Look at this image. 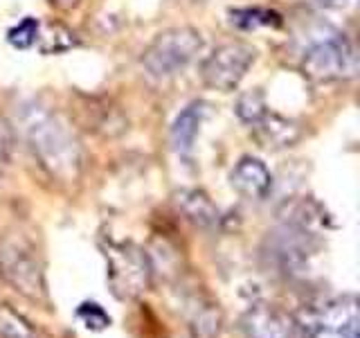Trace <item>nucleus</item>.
Segmentation results:
<instances>
[{"label":"nucleus","mask_w":360,"mask_h":338,"mask_svg":"<svg viewBox=\"0 0 360 338\" xmlns=\"http://www.w3.org/2000/svg\"><path fill=\"white\" fill-rule=\"evenodd\" d=\"M104 255L108 262V282L117 298H135L149 289L151 266L140 246L131 242H108Z\"/></svg>","instance_id":"4"},{"label":"nucleus","mask_w":360,"mask_h":338,"mask_svg":"<svg viewBox=\"0 0 360 338\" xmlns=\"http://www.w3.org/2000/svg\"><path fill=\"white\" fill-rule=\"evenodd\" d=\"M257 59V50L243 41L223 43L217 50H212L200 65L202 84L219 93H232L239 88L243 77L250 70V65Z\"/></svg>","instance_id":"5"},{"label":"nucleus","mask_w":360,"mask_h":338,"mask_svg":"<svg viewBox=\"0 0 360 338\" xmlns=\"http://www.w3.org/2000/svg\"><path fill=\"white\" fill-rule=\"evenodd\" d=\"M202 120H205V106L200 101H194V104H189L187 108L178 113V118L172 124V144L178 154L191 151V146H194L198 138Z\"/></svg>","instance_id":"13"},{"label":"nucleus","mask_w":360,"mask_h":338,"mask_svg":"<svg viewBox=\"0 0 360 338\" xmlns=\"http://www.w3.org/2000/svg\"><path fill=\"white\" fill-rule=\"evenodd\" d=\"M11 142H14V135L5 120H0V172H3L5 163L9 161V151H11Z\"/></svg>","instance_id":"20"},{"label":"nucleus","mask_w":360,"mask_h":338,"mask_svg":"<svg viewBox=\"0 0 360 338\" xmlns=\"http://www.w3.org/2000/svg\"><path fill=\"white\" fill-rule=\"evenodd\" d=\"M230 23L239 30L279 27L281 16L277 11L262 9V7H243V9H230Z\"/></svg>","instance_id":"15"},{"label":"nucleus","mask_w":360,"mask_h":338,"mask_svg":"<svg viewBox=\"0 0 360 338\" xmlns=\"http://www.w3.org/2000/svg\"><path fill=\"white\" fill-rule=\"evenodd\" d=\"M77 315L84 320V325L88 327V330H95V332L106 330V327L110 325V318L106 315V311L95 302H84L82 307H79Z\"/></svg>","instance_id":"19"},{"label":"nucleus","mask_w":360,"mask_h":338,"mask_svg":"<svg viewBox=\"0 0 360 338\" xmlns=\"http://www.w3.org/2000/svg\"><path fill=\"white\" fill-rule=\"evenodd\" d=\"M302 70L313 82H340L356 75V54L342 34L315 41L304 52Z\"/></svg>","instance_id":"6"},{"label":"nucleus","mask_w":360,"mask_h":338,"mask_svg":"<svg viewBox=\"0 0 360 338\" xmlns=\"http://www.w3.org/2000/svg\"><path fill=\"white\" fill-rule=\"evenodd\" d=\"M200 3H205V0H200Z\"/></svg>","instance_id":"22"},{"label":"nucleus","mask_w":360,"mask_h":338,"mask_svg":"<svg viewBox=\"0 0 360 338\" xmlns=\"http://www.w3.org/2000/svg\"><path fill=\"white\" fill-rule=\"evenodd\" d=\"M39 27L41 23L34 16H25L20 23H16L14 27L7 32V41L11 48L16 50H30L34 43L39 39Z\"/></svg>","instance_id":"17"},{"label":"nucleus","mask_w":360,"mask_h":338,"mask_svg":"<svg viewBox=\"0 0 360 338\" xmlns=\"http://www.w3.org/2000/svg\"><path fill=\"white\" fill-rule=\"evenodd\" d=\"M32 325L7 304H0V338H34Z\"/></svg>","instance_id":"16"},{"label":"nucleus","mask_w":360,"mask_h":338,"mask_svg":"<svg viewBox=\"0 0 360 338\" xmlns=\"http://www.w3.org/2000/svg\"><path fill=\"white\" fill-rule=\"evenodd\" d=\"M174 206L187 221L198 225V228H214L221 219L219 208L214 206L212 199L205 192L194 187H183L174 192Z\"/></svg>","instance_id":"12"},{"label":"nucleus","mask_w":360,"mask_h":338,"mask_svg":"<svg viewBox=\"0 0 360 338\" xmlns=\"http://www.w3.org/2000/svg\"><path fill=\"white\" fill-rule=\"evenodd\" d=\"M252 135L255 140L264 146V149H288V146L297 144L304 135V129L297 120H290L279 115V113L266 111L262 120H257L252 124Z\"/></svg>","instance_id":"9"},{"label":"nucleus","mask_w":360,"mask_h":338,"mask_svg":"<svg viewBox=\"0 0 360 338\" xmlns=\"http://www.w3.org/2000/svg\"><path fill=\"white\" fill-rule=\"evenodd\" d=\"M34 45L41 50V54H61L75 45V34L61 23L50 20L39 27V39Z\"/></svg>","instance_id":"14"},{"label":"nucleus","mask_w":360,"mask_h":338,"mask_svg":"<svg viewBox=\"0 0 360 338\" xmlns=\"http://www.w3.org/2000/svg\"><path fill=\"white\" fill-rule=\"evenodd\" d=\"M266 99H264V93L259 88L255 90H248L239 97L236 101V115H239L241 122L245 124H255L257 120H262V115L266 113Z\"/></svg>","instance_id":"18"},{"label":"nucleus","mask_w":360,"mask_h":338,"mask_svg":"<svg viewBox=\"0 0 360 338\" xmlns=\"http://www.w3.org/2000/svg\"><path fill=\"white\" fill-rule=\"evenodd\" d=\"M315 251H318V244H315L313 232L290 223H284V228L270 239V253L281 266L290 270H302L313 259Z\"/></svg>","instance_id":"7"},{"label":"nucleus","mask_w":360,"mask_h":338,"mask_svg":"<svg viewBox=\"0 0 360 338\" xmlns=\"http://www.w3.org/2000/svg\"><path fill=\"white\" fill-rule=\"evenodd\" d=\"M243 330L248 338H292L295 323L273 304H255L243 315Z\"/></svg>","instance_id":"10"},{"label":"nucleus","mask_w":360,"mask_h":338,"mask_svg":"<svg viewBox=\"0 0 360 338\" xmlns=\"http://www.w3.org/2000/svg\"><path fill=\"white\" fill-rule=\"evenodd\" d=\"M22 127L43 172L59 185H75L82 176L84 151L70 124L56 113L34 106L22 118Z\"/></svg>","instance_id":"1"},{"label":"nucleus","mask_w":360,"mask_h":338,"mask_svg":"<svg viewBox=\"0 0 360 338\" xmlns=\"http://www.w3.org/2000/svg\"><path fill=\"white\" fill-rule=\"evenodd\" d=\"M313 338H360L358 300L345 296L326 304L313 325Z\"/></svg>","instance_id":"8"},{"label":"nucleus","mask_w":360,"mask_h":338,"mask_svg":"<svg viewBox=\"0 0 360 338\" xmlns=\"http://www.w3.org/2000/svg\"><path fill=\"white\" fill-rule=\"evenodd\" d=\"M0 277L34 302L48 300L43 262L37 246L25 234L14 232L0 237Z\"/></svg>","instance_id":"2"},{"label":"nucleus","mask_w":360,"mask_h":338,"mask_svg":"<svg viewBox=\"0 0 360 338\" xmlns=\"http://www.w3.org/2000/svg\"><path fill=\"white\" fill-rule=\"evenodd\" d=\"M202 48L200 32L194 27H169L146 45L140 63L146 73L155 79H167L178 73L196 59V54Z\"/></svg>","instance_id":"3"},{"label":"nucleus","mask_w":360,"mask_h":338,"mask_svg":"<svg viewBox=\"0 0 360 338\" xmlns=\"http://www.w3.org/2000/svg\"><path fill=\"white\" fill-rule=\"evenodd\" d=\"M318 3L322 7H329V9H342V7H347L349 0H318Z\"/></svg>","instance_id":"21"},{"label":"nucleus","mask_w":360,"mask_h":338,"mask_svg":"<svg viewBox=\"0 0 360 338\" xmlns=\"http://www.w3.org/2000/svg\"><path fill=\"white\" fill-rule=\"evenodd\" d=\"M230 183L243 199L262 201L273 189V176H270V169L259 158L245 156L234 165Z\"/></svg>","instance_id":"11"}]
</instances>
